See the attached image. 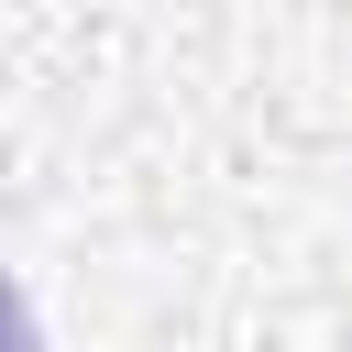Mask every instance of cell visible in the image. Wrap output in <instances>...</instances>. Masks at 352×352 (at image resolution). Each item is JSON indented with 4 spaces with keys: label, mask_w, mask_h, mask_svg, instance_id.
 Segmentation results:
<instances>
[{
    "label": "cell",
    "mask_w": 352,
    "mask_h": 352,
    "mask_svg": "<svg viewBox=\"0 0 352 352\" xmlns=\"http://www.w3.org/2000/svg\"><path fill=\"white\" fill-rule=\"evenodd\" d=\"M0 352H44V319H33V297L0 275Z\"/></svg>",
    "instance_id": "1"
}]
</instances>
